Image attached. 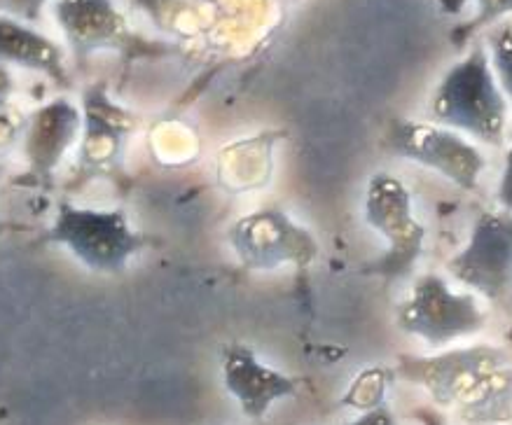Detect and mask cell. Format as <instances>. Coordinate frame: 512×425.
Listing matches in <instances>:
<instances>
[{
  "mask_svg": "<svg viewBox=\"0 0 512 425\" xmlns=\"http://www.w3.org/2000/svg\"><path fill=\"white\" fill-rule=\"evenodd\" d=\"M508 108L484 43H475L449 68L431 99L435 122L496 148L508 129Z\"/></svg>",
  "mask_w": 512,
  "mask_h": 425,
  "instance_id": "obj_1",
  "label": "cell"
},
{
  "mask_svg": "<svg viewBox=\"0 0 512 425\" xmlns=\"http://www.w3.org/2000/svg\"><path fill=\"white\" fill-rule=\"evenodd\" d=\"M505 367L508 358L494 346L456 348L435 358L400 360V374L407 381L426 388L440 407L456 409L461 418L487 397Z\"/></svg>",
  "mask_w": 512,
  "mask_h": 425,
  "instance_id": "obj_2",
  "label": "cell"
},
{
  "mask_svg": "<svg viewBox=\"0 0 512 425\" xmlns=\"http://www.w3.org/2000/svg\"><path fill=\"white\" fill-rule=\"evenodd\" d=\"M45 241L59 243L78 260L99 274H120L131 257L143 246V239L131 229L127 213L80 208L61 201Z\"/></svg>",
  "mask_w": 512,
  "mask_h": 425,
  "instance_id": "obj_3",
  "label": "cell"
},
{
  "mask_svg": "<svg viewBox=\"0 0 512 425\" xmlns=\"http://www.w3.org/2000/svg\"><path fill=\"white\" fill-rule=\"evenodd\" d=\"M365 222L382 234L389 250L365 267V274L382 276L386 281L403 278L412 271L424 253L426 229L412 213V194L403 180L391 173H375L365 192Z\"/></svg>",
  "mask_w": 512,
  "mask_h": 425,
  "instance_id": "obj_4",
  "label": "cell"
},
{
  "mask_svg": "<svg viewBox=\"0 0 512 425\" xmlns=\"http://www.w3.org/2000/svg\"><path fill=\"white\" fill-rule=\"evenodd\" d=\"M487 316L470 292H454L442 276L426 274L398 311V325L428 346L470 337L484 330Z\"/></svg>",
  "mask_w": 512,
  "mask_h": 425,
  "instance_id": "obj_5",
  "label": "cell"
},
{
  "mask_svg": "<svg viewBox=\"0 0 512 425\" xmlns=\"http://www.w3.org/2000/svg\"><path fill=\"white\" fill-rule=\"evenodd\" d=\"M386 143L410 162L438 171L461 190H475L484 171L482 152L459 131L433 122L398 120L391 124Z\"/></svg>",
  "mask_w": 512,
  "mask_h": 425,
  "instance_id": "obj_6",
  "label": "cell"
},
{
  "mask_svg": "<svg viewBox=\"0 0 512 425\" xmlns=\"http://www.w3.org/2000/svg\"><path fill=\"white\" fill-rule=\"evenodd\" d=\"M449 271L456 281L491 302L508 297L512 292V215H480L466 248L449 262Z\"/></svg>",
  "mask_w": 512,
  "mask_h": 425,
  "instance_id": "obj_7",
  "label": "cell"
},
{
  "mask_svg": "<svg viewBox=\"0 0 512 425\" xmlns=\"http://www.w3.org/2000/svg\"><path fill=\"white\" fill-rule=\"evenodd\" d=\"M52 15L78 59L96 52H162V47L141 43L115 0H54Z\"/></svg>",
  "mask_w": 512,
  "mask_h": 425,
  "instance_id": "obj_8",
  "label": "cell"
},
{
  "mask_svg": "<svg viewBox=\"0 0 512 425\" xmlns=\"http://www.w3.org/2000/svg\"><path fill=\"white\" fill-rule=\"evenodd\" d=\"M230 246L248 269H276L281 264H309L318 243L276 208L244 215L230 227Z\"/></svg>",
  "mask_w": 512,
  "mask_h": 425,
  "instance_id": "obj_9",
  "label": "cell"
},
{
  "mask_svg": "<svg viewBox=\"0 0 512 425\" xmlns=\"http://www.w3.org/2000/svg\"><path fill=\"white\" fill-rule=\"evenodd\" d=\"M80 108V171L85 176H106L120 164L127 136L136 127V117L120 103H115L103 82H94L85 89Z\"/></svg>",
  "mask_w": 512,
  "mask_h": 425,
  "instance_id": "obj_10",
  "label": "cell"
},
{
  "mask_svg": "<svg viewBox=\"0 0 512 425\" xmlns=\"http://www.w3.org/2000/svg\"><path fill=\"white\" fill-rule=\"evenodd\" d=\"M82 134V108L66 96L52 99L26 117L22 148L29 173L38 180L52 178Z\"/></svg>",
  "mask_w": 512,
  "mask_h": 425,
  "instance_id": "obj_11",
  "label": "cell"
},
{
  "mask_svg": "<svg viewBox=\"0 0 512 425\" xmlns=\"http://www.w3.org/2000/svg\"><path fill=\"white\" fill-rule=\"evenodd\" d=\"M223 379L230 395L237 397L241 411L253 421H260L276 400L295 393V381L290 376L262 365L246 346L227 348Z\"/></svg>",
  "mask_w": 512,
  "mask_h": 425,
  "instance_id": "obj_12",
  "label": "cell"
},
{
  "mask_svg": "<svg viewBox=\"0 0 512 425\" xmlns=\"http://www.w3.org/2000/svg\"><path fill=\"white\" fill-rule=\"evenodd\" d=\"M0 64L43 73L57 85H68L64 47L19 17L0 15Z\"/></svg>",
  "mask_w": 512,
  "mask_h": 425,
  "instance_id": "obj_13",
  "label": "cell"
},
{
  "mask_svg": "<svg viewBox=\"0 0 512 425\" xmlns=\"http://www.w3.org/2000/svg\"><path fill=\"white\" fill-rule=\"evenodd\" d=\"M150 145L152 152H155V159L159 157L162 162L176 166L197 159L199 150H202L197 131L181 120L162 122L159 127L152 129Z\"/></svg>",
  "mask_w": 512,
  "mask_h": 425,
  "instance_id": "obj_14",
  "label": "cell"
},
{
  "mask_svg": "<svg viewBox=\"0 0 512 425\" xmlns=\"http://www.w3.org/2000/svg\"><path fill=\"white\" fill-rule=\"evenodd\" d=\"M487 50L496 80L512 106V22H498L487 36Z\"/></svg>",
  "mask_w": 512,
  "mask_h": 425,
  "instance_id": "obj_15",
  "label": "cell"
},
{
  "mask_svg": "<svg viewBox=\"0 0 512 425\" xmlns=\"http://www.w3.org/2000/svg\"><path fill=\"white\" fill-rule=\"evenodd\" d=\"M475 5L477 15L454 36L459 43L484 29V26H496L498 22H503V17L512 15V0H475Z\"/></svg>",
  "mask_w": 512,
  "mask_h": 425,
  "instance_id": "obj_16",
  "label": "cell"
},
{
  "mask_svg": "<svg viewBox=\"0 0 512 425\" xmlns=\"http://www.w3.org/2000/svg\"><path fill=\"white\" fill-rule=\"evenodd\" d=\"M24 129H26V115L19 108H15V103L0 108V159L8 155V152L22 141Z\"/></svg>",
  "mask_w": 512,
  "mask_h": 425,
  "instance_id": "obj_17",
  "label": "cell"
},
{
  "mask_svg": "<svg viewBox=\"0 0 512 425\" xmlns=\"http://www.w3.org/2000/svg\"><path fill=\"white\" fill-rule=\"evenodd\" d=\"M384 374L379 372H368L363 374L361 379L356 381V386L351 388L347 395V402L354 404V407H365L375 409V404L384 397Z\"/></svg>",
  "mask_w": 512,
  "mask_h": 425,
  "instance_id": "obj_18",
  "label": "cell"
},
{
  "mask_svg": "<svg viewBox=\"0 0 512 425\" xmlns=\"http://www.w3.org/2000/svg\"><path fill=\"white\" fill-rule=\"evenodd\" d=\"M498 201L505 208V213L512 215V148L505 155V166H503V176L501 183H498Z\"/></svg>",
  "mask_w": 512,
  "mask_h": 425,
  "instance_id": "obj_19",
  "label": "cell"
},
{
  "mask_svg": "<svg viewBox=\"0 0 512 425\" xmlns=\"http://www.w3.org/2000/svg\"><path fill=\"white\" fill-rule=\"evenodd\" d=\"M347 425H398L396 418L389 409L384 407H375V409H368L361 418H356L354 423H347Z\"/></svg>",
  "mask_w": 512,
  "mask_h": 425,
  "instance_id": "obj_20",
  "label": "cell"
},
{
  "mask_svg": "<svg viewBox=\"0 0 512 425\" xmlns=\"http://www.w3.org/2000/svg\"><path fill=\"white\" fill-rule=\"evenodd\" d=\"M12 96H15V75H12L10 66L0 64V108L10 106Z\"/></svg>",
  "mask_w": 512,
  "mask_h": 425,
  "instance_id": "obj_21",
  "label": "cell"
},
{
  "mask_svg": "<svg viewBox=\"0 0 512 425\" xmlns=\"http://www.w3.org/2000/svg\"><path fill=\"white\" fill-rule=\"evenodd\" d=\"M12 5H15V10L19 17H26V19H36L40 8H43L45 0H10Z\"/></svg>",
  "mask_w": 512,
  "mask_h": 425,
  "instance_id": "obj_22",
  "label": "cell"
},
{
  "mask_svg": "<svg viewBox=\"0 0 512 425\" xmlns=\"http://www.w3.org/2000/svg\"><path fill=\"white\" fill-rule=\"evenodd\" d=\"M421 421H424V425H442L440 418L433 416V414H424V418H421Z\"/></svg>",
  "mask_w": 512,
  "mask_h": 425,
  "instance_id": "obj_23",
  "label": "cell"
},
{
  "mask_svg": "<svg viewBox=\"0 0 512 425\" xmlns=\"http://www.w3.org/2000/svg\"><path fill=\"white\" fill-rule=\"evenodd\" d=\"M5 173H8V166H5V159H0V180L5 178Z\"/></svg>",
  "mask_w": 512,
  "mask_h": 425,
  "instance_id": "obj_24",
  "label": "cell"
},
{
  "mask_svg": "<svg viewBox=\"0 0 512 425\" xmlns=\"http://www.w3.org/2000/svg\"><path fill=\"white\" fill-rule=\"evenodd\" d=\"M0 232H3V222H0Z\"/></svg>",
  "mask_w": 512,
  "mask_h": 425,
  "instance_id": "obj_25",
  "label": "cell"
}]
</instances>
